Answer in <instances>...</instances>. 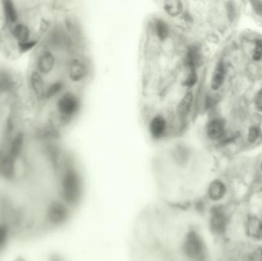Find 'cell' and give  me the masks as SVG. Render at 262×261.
Segmentation results:
<instances>
[{"instance_id": "1", "label": "cell", "mask_w": 262, "mask_h": 261, "mask_svg": "<svg viewBox=\"0 0 262 261\" xmlns=\"http://www.w3.org/2000/svg\"><path fill=\"white\" fill-rule=\"evenodd\" d=\"M193 209L157 201L133 225L131 261H209L206 239L190 218Z\"/></svg>"}, {"instance_id": "9", "label": "cell", "mask_w": 262, "mask_h": 261, "mask_svg": "<svg viewBox=\"0 0 262 261\" xmlns=\"http://www.w3.org/2000/svg\"><path fill=\"white\" fill-rule=\"evenodd\" d=\"M246 230L247 235L255 239H262V221L256 215H251L247 218Z\"/></svg>"}, {"instance_id": "22", "label": "cell", "mask_w": 262, "mask_h": 261, "mask_svg": "<svg viewBox=\"0 0 262 261\" xmlns=\"http://www.w3.org/2000/svg\"><path fill=\"white\" fill-rule=\"evenodd\" d=\"M63 88V84L62 82H57L50 84L49 87H46V99H51L56 96L58 93L62 91Z\"/></svg>"}, {"instance_id": "24", "label": "cell", "mask_w": 262, "mask_h": 261, "mask_svg": "<svg viewBox=\"0 0 262 261\" xmlns=\"http://www.w3.org/2000/svg\"><path fill=\"white\" fill-rule=\"evenodd\" d=\"M247 261H262V247L251 250L247 256Z\"/></svg>"}, {"instance_id": "23", "label": "cell", "mask_w": 262, "mask_h": 261, "mask_svg": "<svg viewBox=\"0 0 262 261\" xmlns=\"http://www.w3.org/2000/svg\"><path fill=\"white\" fill-rule=\"evenodd\" d=\"M197 80H198V76H197L196 69H189V74L184 81L183 85L187 87H193L196 83Z\"/></svg>"}, {"instance_id": "12", "label": "cell", "mask_w": 262, "mask_h": 261, "mask_svg": "<svg viewBox=\"0 0 262 261\" xmlns=\"http://www.w3.org/2000/svg\"><path fill=\"white\" fill-rule=\"evenodd\" d=\"M86 72V66L79 59H75L70 64L69 78L72 82H81L85 76Z\"/></svg>"}, {"instance_id": "18", "label": "cell", "mask_w": 262, "mask_h": 261, "mask_svg": "<svg viewBox=\"0 0 262 261\" xmlns=\"http://www.w3.org/2000/svg\"><path fill=\"white\" fill-rule=\"evenodd\" d=\"M155 32L160 41L166 40L169 34V28L168 24L162 19H157L154 24Z\"/></svg>"}, {"instance_id": "27", "label": "cell", "mask_w": 262, "mask_h": 261, "mask_svg": "<svg viewBox=\"0 0 262 261\" xmlns=\"http://www.w3.org/2000/svg\"><path fill=\"white\" fill-rule=\"evenodd\" d=\"M35 45H37V42L35 41L30 40L26 43L20 44L18 45V48L20 49L22 52H26V51L32 50L33 48L35 47Z\"/></svg>"}, {"instance_id": "15", "label": "cell", "mask_w": 262, "mask_h": 261, "mask_svg": "<svg viewBox=\"0 0 262 261\" xmlns=\"http://www.w3.org/2000/svg\"><path fill=\"white\" fill-rule=\"evenodd\" d=\"M193 100L194 97L191 91H189L184 95L178 107V114L180 117L185 118L188 116L193 107Z\"/></svg>"}, {"instance_id": "28", "label": "cell", "mask_w": 262, "mask_h": 261, "mask_svg": "<svg viewBox=\"0 0 262 261\" xmlns=\"http://www.w3.org/2000/svg\"><path fill=\"white\" fill-rule=\"evenodd\" d=\"M24 261L23 260H17V261Z\"/></svg>"}, {"instance_id": "25", "label": "cell", "mask_w": 262, "mask_h": 261, "mask_svg": "<svg viewBox=\"0 0 262 261\" xmlns=\"http://www.w3.org/2000/svg\"><path fill=\"white\" fill-rule=\"evenodd\" d=\"M260 136V130L257 127H251L248 131V135H247V139L250 143H254L259 139Z\"/></svg>"}, {"instance_id": "3", "label": "cell", "mask_w": 262, "mask_h": 261, "mask_svg": "<svg viewBox=\"0 0 262 261\" xmlns=\"http://www.w3.org/2000/svg\"><path fill=\"white\" fill-rule=\"evenodd\" d=\"M79 100L72 93H65L56 103L57 111L61 116L69 118L74 116L79 109Z\"/></svg>"}, {"instance_id": "20", "label": "cell", "mask_w": 262, "mask_h": 261, "mask_svg": "<svg viewBox=\"0 0 262 261\" xmlns=\"http://www.w3.org/2000/svg\"><path fill=\"white\" fill-rule=\"evenodd\" d=\"M11 233V230H9L7 226L0 223V254L3 251L5 247H6V245L9 241V236Z\"/></svg>"}, {"instance_id": "13", "label": "cell", "mask_w": 262, "mask_h": 261, "mask_svg": "<svg viewBox=\"0 0 262 261\" xmlns=\"http://www.w3.org/2000/svg\"><path fill=\"white\" fill-rule=\"evenodd\" d=\"M225 77H226V70L224 65L222 62H219L217 64L215 70L213 71L211 79L212 89L214 91L219 89L222 87V83H224Z\"/></svg>"}, {"instance_id": "4", "label": "cell", "mask_w": 262, "mask_h": 261, "mask_svg": "<svg viewBox=\"0 0 262 261\" xmlns=\"http://www.w3.org/2000/svg\"><path fill=\"white\" fill-rule=\"evenodd\" d=\"M227 192V186L224 181L220 179H215L208 185L206 196L210 201L218 202L226 197Z\"/></svg>"}, {"instance_id": "7", "label": "cell", "mask_w": 262, "mask_h": 261, "mask_svg": "<svg viewBox=\"0 0 262 261\" xmlns=\"http://www.w3.org/2000/svg\"><path fill=\"white\" fill-rule=\"evenodd\" d=\"M12 37L16 41L18 45L26 43L31 40V29L27 24L18 22L11 26L10 29Z\"/></svg>"}, {"instance_id": "2", "label": "cell", "mask_w": 262, "mask_h": 261, "mask_svg": "<svg viewBox=\"0 0 262 261\" xmlns=\"http://www.w3.org/2000/svg\"><path fill=\"white\" fill-rule=\"evenodd\" d=\"M229 225V216L224 207L214 206L210 210L209 228L213 235L222 237L226 234Z\"/></svg>"}, {"instance_id": "8", "label": "cell", "mask_w": 262, "mask_h": 261, "mask_svg": "<svg viewBox=\"0 0 262 261\" xmlns=\"http://www.w3.org/2000/svg\"><path fill=\"white\" fill-rule=\"evenodd\" d=\"M29 83L32 91L37 99L42 100L46 98V87L40 73L37 71H32L29 77Z\"/></svg>"}, {"instance_id": "19", "label": "cell", "mask_w": 262, "mask_h": 261, "mask_svg": "<svg viewBox=\"0 0 262 261\" xmlns=\"http://www.w3.org/2000/svg\"><path fill=\"white\" fill-rule=\"evenodd\" d=\"M198 61H199V53H198V49L196 48L189 49L186 55V65L189 69H196Z\"/></svg>"}, {"instance_id": "11", "label": "cell", "mask_w": 262, "mask_h": 261, "mask_svg": "<svg viewBox=\"0 0 262 261\" xmlns=\"http://www.w3.org/2000/svg\"><path fill=\"white\" fill-rule=\"evenodd\" d=\"M206 133L213 140H220L225 133V124L222 120L215 119L211 120L206 128Z\"/></svg>"}, {"instance_id": "21", "label": "cell", "mask_w": 262, "mask_h": 261, "mask_svg": "<svg viewBox=\"0 0 262 261\" xmlns=\"http://www.w3.org/2000/svg\"><path fill=\"white\" fill-rule=\"evenodd\" d=\"M13 83V80L9 73L0 71V93L6 92L10 89Z\"/></svg>"}, {"instance_id": "5", "label": "cell", "mask_w": 262, "mask_h": 261, "mask_svg": "<svg viewBox=\"0 0 262 261\" xmlns=\"http://www.w3.org/2000/svg\"><path fill=\"white\" fill-rule=\"evenodd\" d=\"M55 65V57L50 51H45L37 59V71L42 75H49Z\"/></svg>"}, {"instance_id": "16", "label": "cell", "mask_w": 262, "mask_h": 261, "mask_svg": "<svg viewBox=\"0 0 262 261\" xmlns=\"http://www.w3.org/2000/svg\"><path fill=\"white\" fill-rule=\"evenodd\" d=\"M164 9L166 14L170 17H177L183 12V3L179 0L165 1Z\"/></svg>"}, {"instance_id": "26", "label": "cell", "mask_w": 262, "mask_h": 261, "mask_svg": "<svg viewBox=\"0 0 262 261\" xmlns=\"http://www.w3.org/2000/svg\"><path fill=\"white\" fill-rule=\"evenodd\" d=\"M253 58L255 61H260L262 58V40H258L254 49Z\"/></svg>"}, {"instance_id": "14", "label": "cell", "mask_w": 262, "mask_h": 261, "mask_svg": "<svg viewBox=\"0 0 262 261\" xmlns=\"http://www.w3.org/2000/svg\"><path fill=\"white\" fill-rule=\"evenodd\" d=\"M4 16L6 18L8 23L11 26L18 22V13L16 6L12 1H4L2 2Z\"/></svg>"}, {"instance_id": "17", "label": "cell", "mask_w": 262, "mask_h": 261, "mask_svg": "<svg viewBox=\"0 0 262 261\" xmlns=\"http://www.w3.org/2000/svg\"><path fill=\"white\" fill-rule=\"evenodd\" d=\"M24 147V136L22 133H18L16 136L13 138L10 144L9 153L8 154L13 156L14 158H17L21 152Z\"/></svg>"}, {"instance_id": "10", "label": "cell", "mask_w": 262, "mask_h": 261, "mask_svg": "<svg viewBox=\"0 0 262 261\" xmlns=\"http://www.w3.org/2000/svg\"><path fill=\"white\" fill-rule=\"evenodd\" d=\"M149 132L155 140H160L165 134L166 130V121L162 115H157L149 123Z\"/></svg>"}, {"instance_id": "29", "label": "cell", "mask_w": 262, "mask_h": 261, "mask_svg": "<svg viewBox=\"0 0 262 261\" xmlns=\"http://www.w3.org/2000/svg\"><path fill=\"white\" fill-rule=\"evenodd\" d=\"M261 219H262V217H261Z\"/></svg>"}, {"instance_id": "6", "label": "cell", "mask_w": 262, "mask_h": 261, "mask_svg": "<svg viewBox=\"0 0 262 261\" xmlns=\"http://www.w3.org/2000/svg\"><path fill=\"white\" fill-rule=\"evenodd\" d=\"M16 158L7 154L0 159V176L11 180L16 176Z\"/></svg>"}]
</instances>
